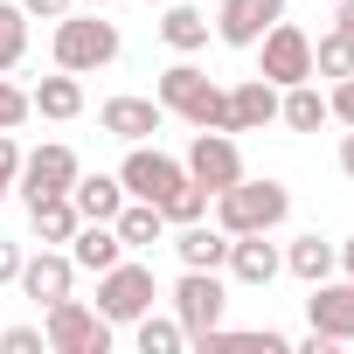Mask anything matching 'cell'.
<instances>
[{"instance_id": "obj_1", "label": "cell", "mask_w": 354, "mask_h": 354, "mask_svg": "<svg viewBox=\"0 0 354 354\" xmlns=\"http://www.w3.org/2000/svg\"><path fill=\"white\" fill-rule=\"evenodd\" d=\"M160 111H174V118H188L195 132H230V91L223 84H209L195 63H174V70H160Z\"/></svg>"}, {"instance_id": "obj_2", "label": "cell", "mask_w": 354, "mask_h": 354, "mask_svg": "<svg viewBox=\"0 0 354 354\" xmlns=\"http://www.w3.org/2000/svg\"><path fill=\"white\" fill-rule=\"evenodd\" d=\"M216 202V230H230V236H250V230H278L285 216H292V195H285V181H230L223 195H209Z\"/></svg>"}, {"instance_id": "obj_3", "label": "cell", "mask_w": 354, "mask_h": 354, "mask_svg": "<svg viewBox=\"0 0 354 354\" xmlns=\"http://www.w3.org/2000/svg\"><path fill=\"white\" fill-rule=\"evenodd\" d=\"M49 49H56V70L91 77V70L118 63V49H125V42H118V28L104 21V8H91V15H77V8H70V15L56 21V42H49Z\"/></svg>"}, {"instance_id": "obj_4", "label": "cell", "mask_w": 354, "mask_h": 354, "mask_svg": "<svg viewBox=\"0 0 354 354\" xmlns=\"http://www.w3.org/2000/svg\"><path fill=\"white\" fill-rule=\"evenodd\" d=\"M49 319H42V340H49V354H104L111 347V319L97 313V306H84V299H56V306H42Z\"/></svg>"}, {"instance_id": "obj_5", "label": "cell", "mask_w": 354, "mask_h": 354, "mask_svg": "<svg viewBox=\"0 0 354 354\" xmlns=\"http://www.w3.org/2000/svg\"><path fill=\"white\" fill-rule=\"evenodd\" d=\"M153 299H160V285H153V264H132V257H118L111 271H97V313H104L111 326H132L139 313H153Z\"/></svg>"}, {"instance_id": "obj_6", "label": "cell", "mask_w": 354, "mask_h": 354, "mask_svg": "<svg viewBox=\"0 0 354 354\" xmlns=\"http://www.w3.org/2000/svg\"><path fill=\"white\" fill-rule=\"evenodd\" d=\"M230 313V285L223 271H181V285H174V319H181L188 340H209Z\"/></svg>"}, {"instance_id": "obj_7", "label": "cell", "mask_w": 354, "mask_h": 354, "mask_svg": "<svg viewBox=\"0 0 354 354\" xmlns=\"http://www.w3.org/2000/svg\"><path fill=\"white\" fill-rule=\"evenodd\" d=\"M257 77L278 84V91H285V84H306V77H313V35L278 15V21L264 28V42H257Z\"/></svg>"}, {"instance_id": "obj_8", "label": "cell", "mask_w": 354, "mask_h": 354, "mask_svg": "<svg viewBox=\"0 0 354 354\" xmlns=\"http://www.w3.org/2000/svg\"><path fill=\"white\" fill-rule=\"evenodd\" d=\"M77 174H84V160L70 153V146H35V153H21V174H15V188H21V202L35 209V202H49V195H70L77 188Z\"/></svg>"}, {"instance_id": "obj_9", "label": "cell", "mask_w": 354, "mask_h": 354, "mask_svg": "<svg viewBox=\"0 0 354 354\" xmlns=\"http://www.w3.org/2000/svg\"><path fill=\"white\" fill-rule=\"evenodd\" d=\"M118 181H125V195H132V202H153V209H160L174 188L188 181V167L174 160V153H160V146H146V139H139V146L125 153V167H118Z\"/></svg>"}, {"instance_id": "obj_10", "label": "cell", "mask_w": 354, "mask_h": 354, "mask_svg": "<svg viewBox=\"0 0 354 354\" xmlns=\"http://www.w3.org/2000/svg\"><path fill=\"white\" fill-rule=\"evenodd\" d=\"M188 181L195 188H209V195H223L230 181H243V153H236V139L230 132H195V146H188Z\"/></svg>"}, {"instance_id": "obj_11", "label": "cell", "mask_w": 354, "mask_h": 354, "mask_svg": "<svg viewBox=\"0 0 354 354\" xmlns=\"http://www.w3.org/2000/svg\"><path fill=\"white\" fill-rule=\"evenodd\" d=\"M35 306H56V299H70V285H77V264H70V250H56V243H42L35 257H21V278H15Z\"/></svg>"}, {"instance_id": "obj_12", "label": "cell", "mask_w": 354, "mask_h": 354, "mask_svg": "<svg viewBox=\"0 0 354 354\" xmlns=\"http://www.w3.org/2000/svg\"><path fill=\"white\" fill-rule=\"evenodd\" d=\"M278 15H285V0H223V8H216V35L230 49H257Z\"/></svg>"}, {"instance_id": "obj_13", "label": "cell", "mask_w": 354, "mask_h": 354, "mask_svg": "<svg viewBox=\"0 0 354 354\" xmlns=\"http://www.w3.org/2000/svg\"><path fill=\"white\" fill-rule=\"evenodd\" d=\"M306 319H313V333H326V340H354V278H319L313 285V299H306Z\"/></svg>"}, {"instance_id": "obj_14", "label": "cell", "mask_w": 354, "mask_h": 354, "mask_svg": "<svg viewBox=\"0 0 354 354\" xmlns=\"http://www.w3.org/2000/svg\"><path fill=\"white\" fill-rule=\"evenodd\" d=\"M223 271H230L236 285H271V278L285 271V250H278V243H264V230H250V236H230Z\"/></svg>"}, {"instance_id": "obj_15", "label": "cell", "mask_w": 354, "mask_h": 354, "mask_svg": "<svg viewBox=\"0 0 354 354\" xmlns=\"http://www.w3.org/2000/svg\"><path fill=\"white\" fill-rule=\"evenodd\" d=\"M160 97H104V111H97V125L111 132V139H125V146H139V139H153L160 132Z\"/></svg>"}, {"instance_id": "obj_16", "label": "cell", "mask_w": 354, "mask_h": 354, "mask_svg": "<svg viewBox=\"0 0 354 354\" xmlns=\"http://www.w3.org/2000/svg\"><path fill=\"white\" fill-rule=\"evenodd\" d=\"M264 125H278V84L243 77L230 91V132H264Z\"/></svg>"}, {"instance_id": "obj_17", "label": "cell", "mask_w": 354, "mask_h": 354, "mask_svg": "<svg viewBox=\"0 0 354 354\" xmlns=\"http://www.w3.org/2000/svg\"><path fill=\"white\" fill-rule=\"evenodd\" d=\"M174 257H181V271H223V257H230V230L181 223V230H174Z\"/></svg>"}, {"instance_id": "obj_18", "label": "cell", "mask_w": 354, "mask_h": 354, "mask_svg": "<svg viewBox=\"0 0 354 354\" xmlns=\"http://www.w3.org/2000/svg\"><path fill=\"white\" fill-rule=\"evenodd\" d=\"M70 202H77L84 223H111V216L125 209V181H118V174H77Z\"/></svg>"}, {"instance_id": "obj_19", "label": "cell", "mask_w": 354, "mask_h": 354, "mask_svg": "<svg viewBox=\"0 0 354 354\" xmlns=\"http://www.w3.org/2000/svg\"><path fill=\"white\" fill-rule=\"evenodd\" d=\"M209 15L202 8H188V0H167V15H160V42L167 49H181V56H195V49H209Z\"/></svg>"}, {"instance_id": "obj_20", "label": "cell", "mask_w": 354, "mask_h": 354, "mask_svg": "<svg viewBox=\"0 0 354 354\" xmlns=\"http://www.w3.org/2000/svg\"><path fill=\"white\" fill-rule=\"evenodd\" d=\"M333 111H326V91L306 77V84H285L278 91V125H292V132H319Z\"/></svg>"}, {"instance_id": "obj_21", "label": "cell", "mask_w": 354, "mask_h": 354, "mask_svg": "<svg viewBox=\"0 0 354 354\" xmlns=\"http://www.w3.org/2000/svg\"><path fill=\"white\" fill-rule=\"evenodd\" d=\"M118 257H125V243H118L111 223H77V236H70V264L77 271H111Z\"/></svg>"}, {"instance_id": "obj_22", "label": "cell", "mask_w": 354, "mask_h": 354, "mask_svg": "<svg viewBox=\"0 0 354 354\" xmlns=\"http://www.w3.org/2000/svg\"><path fill=\"white\" fill-rule=\"evenodd\" d=\"M111 230H118V243H125V250H153V243L167 236V216H160L153 202H132V195H125V209L111 216Z\"/></svg>"}, {"instance_id": "obj_23", "label": "cell", "mask_w": 354, "mask_h": 354, "mask_svg": "<svg viewBox=\"0 0 354 354\" xmlns=\"http://www.w3.org/2000/svg\"><path fill=\"white\" fill-rule=\"evenodd\" d=\"M333 257H340V250H333L326 236H292V243H285V271H292V278H306V285L333 278Z\"/></svg>"}, {"instance_id": "obj_24", "label": "cell", "mask_w": 354, "mask_h": 354, "mask_svg": "<svg viewBox=\"0 0 354 354\" xmlns=\"http://www.w3.org/2000/svg\"><path fill=\"white\" fill-rule=\"evenodd\" d=\"M28 104H35L42 118H77V111H84V84H77L70 70H63V77H42V84L28 91Z\"/></svg>"}, {"instance_id": "obj_25", "label": "cell", "mask_w": 354, "mask_h": 354, "mask_svg": "<svg viewBox=\"0 0 354 354\" xmlns=\"http://www.w3.org/2000/svg\"><path fill=\"white\" fill-rule=\"evenodd\" d=\"M28 223H35V236H42V243H70L84 216H77V202H70V195H49V202H35V209H28Z\"/></svg>"}, {"instance_id": "obj_26", "label": "cell", "mask_w": 354, "mask_h": 354, "mask_svg": "<svg viewBox=\"0 0 354 354\" xmlns=\"http://www.w3.org/2000/svg\"><path fill=\"white\" fill-rule=\"evenodd\" d=\"M313 77H354V35L347 28H326L319 42H313Z\"/></svg>"}, {"instance_id": "obj_27", "label": "cell", "mask_w": 354, "mask_h": 354, "mask_svg": "<svg viewBox=\"0 0 354 354\" xmlns=\"http://www.w3.org/2000/svg\"><path fill=\"white\" fill-rule=\"evenodd\" d=\"M21 56H28V15H21V0H0V77Z\"/></svg>"}, {"instance_id": "obj_28", "label": "cell", "mask_w": 354, "mask_h": 354, "mask_svg": "<svg viewBox=\"0 0 354 354\" xmlns=\"http://www.w3.org/2000/svg\"><path fill=\"white\" fill-rule=\"evenodd\" d=\"M132 326H139V354H181V347H188L181 319H160V313H139Z\"/></svg>"}, {"instance_id": "obj_29", "label": "cell", "mask_w": 354, "mask_h": 354, "mask_svg": "<svg viewBox=\"0 0 354 354\" xmlns=\"http://www.w3.org/2000/svg\"><path fill=\"white\" fill-rule=\"evenodd\" d=\"M160 216H167V230H181V223H202L209 216V188H195V181H181L167 202H160Z\"/></svg>"}, {"instance_id": "obj_30", "label": "cell", "mask_w": 354, "mask_h": 354, "mask_svg": "<svg viewBox=\"0 0 354 354\" xmlns=\"http://www.w3.org/2000/svg\"><path fill=\"white\" fill-rule=\"evenodd\" d=\"M28 111H35V104H28V91L0 77V132H15V125H28Z\"/></svg>"}, {"instance_id": "obj_31", "label": "cell", "mask_w": 354, "mask_h": 354, "mask_svg": "<svg viewBox=\"0 0 354 354\" xmlns=\"http://www.w3.org/2000/svg\"><path fill=\"white\" fill-rule=\"evenodd\" d=\"M15 174H21V146H15V132H0V202H8Z\"/></svg>"}, {"instance_id": "obj_32", "label": "cell", "mask_w": 354, "mask_h": 354, "mask_svg": "<svg viewBox=\"0 0 354 354\" xmlns=\"http://www.w3.org/2000/svg\"><path fill=\"white\" fill-rule=\"evenodd\" d=\"M0 347H8V354H42L49 340H42V326H8V333H0Z\"/></svg>"}, {"instance_id": "obj_33", "label": "cell", "mask_w": 354, "mask_h": 354, "mask_svg": "<svg viewBox=\"0 0 354 354\" xmlns=\"http://www.w3.org/2000/svg\"><path fill=\"white\" fill-rule=\"evenodd\" d=\"M326 111H333L340 125H354V77H340V84L326 91Z\"/></svg>"}, {"instance_id": "obj_34", "label": "cell", "mask_w": 354, "mask_h": 354, "mask_svg": "<svg viewBox=\"0 0 354 354\" xmlns=\"http://www.w3.org/2000/svg\"><path fill=\"white\" fill-rule=\"evenodd\" d=\"M70 8H77V0H21V15H28V21H63Z\"/></svg>"}, {"instance_id": "obj_35", "label": "cell", "mask_w": 354, "mask_h": 354, "mask_svg": "<svg viewBox=\"0 0 354 354\" xmlns=\"http://www.w3.org/2000/svg\"><path fill=\"white\" fill-rule=\"evenodd\" d=\"M21 278V243H0V285Z\"/></svg>"}, {"instance_id": "obj_36", "label": "cell", "mask_w": 354, "mask_h": 354, "mask_svg": "<svg viewBox=\"0 0 354 354\" xmlns=\"http://www.w3.org/2000/svg\"><path fill=\"white\" fill-rule=\"evenodd\" d=\"M340 174H347V181H354V125L340 132Z\"/></svg>"}, {"instance_id": "obj_37", "label": "cell", "mask_w": 354, "mask_h": 354, "mask_svg": "<svg viewBox=\"0 0 354 354\" xmlns=\"http://www.w3.org/2000/svg\"><path fill=\"white\" fill-rule=\"evenodd\" d=\"M333 250H340V257H333V264H340V271H347V278H354V236H347V243H333Z\"/></svg>"}, {"instance_id": "obj_38", "label": "cell", "mask_w": 354, "mask_h": 354, "mask_svg": "<svg viewBox=\"0 0 354 354\" xmlns=\"http://www.w3.org/2000/svg\"><path fill=\"white\" fill-rule=\"evenodd\" d=\"M333 28H347V35H354V0H340V15H333Z\"/></svg>"}, {"instance_id": "obj_39", "label": "cell", "mask_w": 354, "mask_h": 354, "mask_svg": "<svg viewBox=\"0 0 354 354\" xmlns=\"http://www.w3.org/2000/svg\"><path fill=\"white\" fill-rule=\"evenodd\" d=\"M84 8H111V0H84Z\"/></svg>"}, {"instance_id": "obj_40", "label": "cell", "mask_w": 354, "mask_h": 354, "mask_svg": "<svg viewBox=\"0 0 354 354\" xmlns=\"http://www.w3.org/2000/svg\"><path fill=\"white\" fill-rule=\"evenodd\" d=\"M146 8H167V0H146Z\"/></svg>"}]
</instances>
